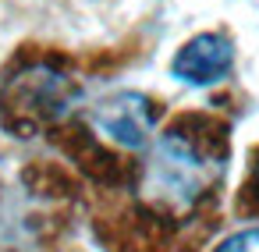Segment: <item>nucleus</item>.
<instances>
[{
	"label": "nucleus",
	"instance_id": "nucleus-3",
	"mask_svg": "<svg viewBox=\"0 0 259 252\" xmlns=\"http://www.w3.org/2000/svg\"><path fill=\"white\" fill-rule=\"evenodd\" d=\"M234 68V43L224 32H199L188 43H181V50L170 61V75L185 86H217L231 75Z\"/></svg>",
	"mask_w": 259,
	"mask_h": 252
},
{
	"label": "nucleus",
	"instance_id": "nucleus-4",
	"mask_svg": "<svg viewBox=\"0 0 259 252\" xmlns=\"http://www.w3.org/2000/svg\"><path fill=\"white\" fill-rule=\"evenodd\" d=\"M78 100V89L57 75V71H47V68H32L25 71L22 78L11 82L8 89V107L15 114H32L36 121H54V117H64L71 110V103Z\"/></svg>",
	"mask_w": 259,
	"mask_h": 252
},
{
	"label": "nucleus",
	"instance_id": "nucleus-1",
	"mask_svg": "<svg viewBox=\"0 0 259 252\" xmlns=\"http://www.w3.org/2000/svg\"><path fill=\"white\" fill-rule=\"evenodd\" d=\"M224 174V156L206 153L185 132H167L149 142L142 167V195L170 213L192 209Z\"/></svg>",
	"mask_w": 259,
	"mask_h": 252
},
{
	"label": "nucleus",
	"instance_id": "nucleus-2",
	"mask_svg": "<svg viewBox=\"0 0 259 252\" xmlns=\"http://www.w3.org/2000/svg\"><path fill=\"white\" fill-rule=\"evenodd\" d=\"M89 124L107 135L114 146L121 149H149L153 142V124H156V114H153V103L149 96L135 93V89H124V93H110L103 96L93 110H89Z\"/></svg>",
	"mask_w": 259,
	"mask_h": 252
},
{
	"label": "nucleus",
	"instance_id": "nucleus-6",
	"mask_svg": "<svg viewBox=\"0 0 259 252\" xmlns=\"http://www.w3.org/2000/svg\"><path fill=\"white\" fill-rule=\"evenodd\" d=\"M255 181H259V160H255Z\"/></svg>",
	"mask_w": 259,
	"mask_h": 252
},
{
	"label": "nucleus",
	"instance_id": "nucleus-5",
	"mask_svg": "<svg viewBox=\"0 0 259 252\" xmlns=\"http://www.w3.org/2000/svg\"><path fill=\"white\" fill-rule=\"evenodd\" d=\"M217 252H259V227H245V231L224 238Z\"/></svg>",
	"mask_w": 259,
	"mask_h": 252
}]
</instances>
